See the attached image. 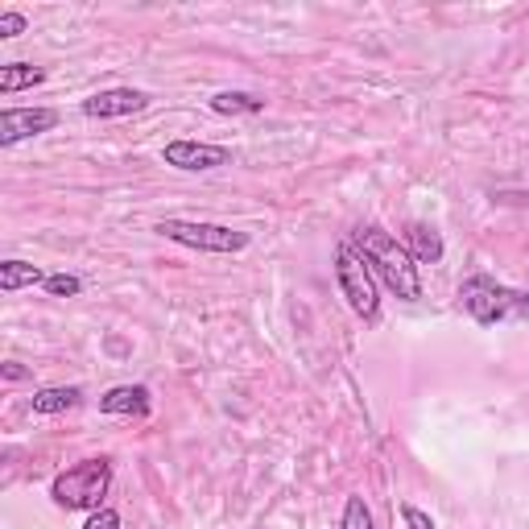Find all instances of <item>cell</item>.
I'll use <instances>...</instances> for the list:
<instances>
[{
  "label": "cell",
  "mask_w": 529,
  "mask_h": 529,
  "mask_svg": "<svg viewBox=\"0 0 529 529\" xmlns=\"http://www.w3.org/2000/svg\"><path fill=\"white\" fill-rule=\"evenodd\" d=\"M162 162L186 174H203V170H220L232 166V149L228 145H207V141H170L162 149Z\"/></svg>",
  "instance_id": "8992f818"
},
{
  "label": "cell",
  "mask_w": 529,
  "mask_h": 529,
  "mask_svg": "<svg viewBox=\"0 0 529 529\" xmlns=\"http://www.w3.org/2000/svg\"><path fill=\"white\" fill-rule=\"evenodd\" d=\"M149 104L145 91L137 87H108V91H96L91 100H83V112L96 116V120H116V116H133Z\"/></svg>",
  "instance_id": "ba28073f"
},
{
  "label": "cell",
  "mask_w": 529,
  "mask_h": 529,
  "mask_svg": "<svg viewBox=\"0 0 529 529\" xmlns=\"http://www.w3.org/2000/svg\"><path fill=\"white\" fill-rule=\"evenodd\" d=\"M46 277L38 265H29V261H0V290L13 294L21 286H46Z\"/></svg>",
  "instance_id": "7c38bea8"
},
{
  "label": "cell",
  "mask_w": 529,
  "mask_h": 529,
  "mask_svg": "<svg viewBox=\"0 0 529 529\" xmlns=\"http://www.w3.org/2000/svg\"><path fill=\"white\" fill-rule=\"evenodd\" d=\"M112 488V459H83L75 463V468L67 472H58L54 484H50V496H54V505L58 509H104L100 501L108 496Z\"/></svg>",
  "instance_id": "3957f363"
},
{
  "label": "cell",
  "mask_w": 529,
  "mask_h": 529,
  "mask_svg": "<svg viewBox=\"0 0 529 529\" xmlns=\"http://www.w3.org/2000/svg\"><path fill=\"white\" fill-rule=\"evenodd\" d=\"M83 529H120V513L116 509H96V513L87 517Z\"/></svg>",
  "instance_id": "e0dca14e"
},
{
  "label": "cell",
  "mask_w": 529,
  "mask_h": 529,
  "mask_svg": "<svg viewBox=\"0 0 529 529\" xmlns=\"http://www.w3.org/2000/svg\"><path fill=\"white\" fill-rule=\"evenodd\" d=\"M100 410L104 414H137L145 418L149 414V389L145 385H116L100 397Z\"/></svg>",
  "instance_id": "9c48e42d"
},
{
  "label": "cell",
  "mask_w": 529,
  "mask_h": 529,
  "mask_svg": "<svg viewBox=\"0 0 529 529\" xmlns=\"http://www.w3.org/2000/svg\"><path fill=\"white\" fill-rule=\"evenodd\" d=\"M83 290V282L75 273H50L46 277V294H54V298H75Z\"/></svg>",
  "instance_id": "2e32d148"
},
{
  "label": "cell",
  "mask_w": 529,
  "mask_h": 529,
  "mask_svg": "<svg viewBox=\"0 0 529 529\" xmlns=\"http://www.w3.org/2000/svg\"><path fill=\"white\" fill-rule=\"evenodd\" d=\"M261 108L265 100L248 96V91H220V96H211V112H220V116H253Z\"/></svg>",
  "instance_id": "5bb4252c"
},
{
  "label": "cell",
  "mask_w": 529,
  "mask_h": 529,
  "mask_svg": "<svg viewBox=\"0 0 529 529\" xmlns=\"http://www.w3.org/2000/svg\"><path fill=\"white\" fill-rule=\"evenodd\" d=\"M401 517H406V529H434L430 513H422L418 505H401Z\"/></svg>",
  "instance_id": "ac0fdd59"
},
{
  "label": "cell",
  "mask_w": 529,
  "mask_h": 529,
  "mask_svg": "<svg viewBox=\"0 0 529 529\" xmlns=\"http://www.w3.org/2000/svg\"><path fill=\"white\" fill-rule=\"evenodd\" d=\"M153 232H162L174 244L199 248V253H240L248 248V232L224 228V224H195V220H162Z\"/></svg>",
  "instance_id": "5b68a950"
},
{
  "label": "cell",
  "mask_w": 529,
  "mask_h": 529,
  "mask_svg": "<svg viewBox=\"0 0 529 529\" xmlns=\"http://www.w3.org/2000/svg\"><path fill=\"white\" fill-rule=\"evenodd\" d=\"M5 377H9V381H21V377H25V368H17V364H5Z\"/></svg>",
  "instance_id": "ffe728a7"
},
{
  "label": "cell",
  "mask_w": 529,
  "mask_h": 529,
  "mask_svg": "<svg viewBox=\"0 0 529 529\" xmlns=\"http://www.w3.org/2000/svg\"><path fill=\"white\" fill-rule=\"evenodd\" d=\"M335 282L344 290L348 306L364 323H377L381 319V298H377V282H372V269L364 265V257L356 253V244H339L335 253Z\"/></svg>",
  "instance_id": "277c9868"
},
{
  "label": "cell",
  "mask_w": 529,
  "mask_h": 529,
  "mask_svg": "<svg viewBox=\"0 0 529 529\" xmlns=\"http://www.w3.org/2000/svg\"><path fill=\"white\" fill-rule=\"evenodd\" d=\"M352 244H356V253L364 257V265L377 273L401 302H418V298H422L418 261L410 257L406 244H397L393 232H385V228H377V224H368V228H356Z\"/></svg>",
  "instance_id": "6da1fadb"
},
{
  "label": "cell",
  "mask_w": 529,
  "mask_h": 529,
  "mask_svg": "<svg viewBox=\"0 0 529 529\" xmlns=\"http://www.w3.org/2000/svg\"><path fill=\"white\" fill-rule=\"evenodd\" d=\"M38 83H46L42 67H29V62H9V67H0V91H5V96L25 91V87H38Z\"/></svg>",
  "instance_id": "4fadbf2b"
},
{
  "label": "cell",
  "mask_w": 529,
  "mask_h": 529,
  "mask_svg": "<svg viewBox=\"0 0 529 529\" xmlns=\"http://www.w3.org/2000/svg\"><path fill=\"white\" fill-rule=\"evenodd\" d=\"M410 257L418 265H439L443 261V236L430 224H410Z\"/></svg>",
  "instance_id": "8fae6325"
},
{
  "label": "cell",
  "mask_w": 529,
  "mask_h": 529,
  "mask_svg": "<svg viewBox=\"0 0 529 529\" xmlns=\"http://www.w3.org/2000/svg\"><path fill=\"white\" fill-rule=\"evenodd\" d=\"M25 34V17L21 13H0V38H17Z\"/></svg>",
  "instance_id": "d6986e66"
},
{
  "label": "cell",
  "mask_w": 529,
  "mask_h": 529,
  "mask_svg": "<svg viewBox=\"0 0 529 529\" xmlns=\"http://www.w3.org/2000/svg\"><path fill=\"white\" fill-rule=\"evenodd\" d=\"M344 529H377V521H372V509L364 505V496H348V505H344Z\"/></svg>",
  "instance_id": "9a60e30c"
},
{
  "label": "cell",
  "mask_w": 529,
  "mask_h": 529,
  "mask_svg": "<svg viewBox=\"0 0 529 529\" xmlns=\"http://www.w3.org/2000/svg\"><path fill=\"white\" fill-rule=\"evenodd\" d=\"M58 124L54 108H5L0 112V145H17L25 137H42Z\"/></svg>",
  "instance_id": "52a82bcc"
},
{
  "label": "cell",
  "mask_w": 529,
  "mask_h": 529,
  "mask_svg": "<svg viewBox=\"0 0 529 529\" xmlns=\"http://www.w3.org/2000/svg\"><path fill=\"white\" fill-rule=\"evenodd\" d=\"M459 306L468 310L480 327H492V323H509L517 315H529V294L501 286L488 273H476L459 286Z\"/></svg>",
  "instance_id": "7a4b0ae2"
},
{
  "label": "cell",
  "mask_w": 529,
  "mask_h": 529,
  "mask_svg": "<svg viewBox=\"0 0 529 529\" xmlns=\"http://www.w3.org/2000/svg\"><path fill=\"white\" fill-rule=\"evenodd\" d=\"M79 401H83L79 385H54V389H38L29 397V406H34V414H67L79 406Z\"/></svg>",
  "instance_id": "30bf717a"
}]
</instances>
